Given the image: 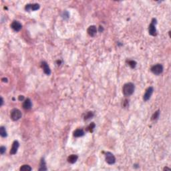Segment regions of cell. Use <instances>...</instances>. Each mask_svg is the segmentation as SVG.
Here are the masks:
<instances>
[{"label": "cell", "instance_id": "cell-15", "mask_svg": "<svg viewBox=\"0 0 171 171\" xmlns=\"http://www.w3.org/2000/svg\"><path fill=\"white\" fill-rule=\"evenodd\" d=\"M46 170L47 167L45 160H44V159H42L41 162H40V166H39V171H46Z\"/></svg>", "mask_w": 171, "mask_h": 171}, {"label": "cell", "instance_id": "cell-21", "mask_svg": "<svg viewBox=\"0 0 171 171\" xmlns=\"http://www.w3.org/2000/svg\"><path fill=\"white\" fill-rule=\"evenodd\" d=\"M94 128H95V124L94 123V122H92L90 124V126H88V130L90 131V132H93V130L94 129Z\"/></svg>", "mask_w": 171, "mask_h": 171}, {"label": "cell", "instance_id": "cell-6", "mask_svg": "<svg viewBox=\"0 0 171 171\" xmlns=\"http://www.w3.org/2000/svg\"><path fill=\"white\" fill-rule=\"evenodd\" d=\"M153 92H154V88H152V86L147 88V90H146V92H145V94H144V96H143V100L144 101H148L150 98V97H151Z\"/></svg>", "mask_w": 171, "mask_h": 171}, {"label": "cell", "instance_id": "cell-13", "mask_svg": "<svg viewBox=\"0 0 171 171\" xmlns=\"http://www.w3.org/2000/svg\"><path fill=\"white\" fill-rule=\"evenodd\" d=\"M78 159V155H76V154H71L68 158V162H70V163H71V164H73V163H75L77 161Z\"/></svg>", "mask_w": 171, "mask_h": 171}, {"label": "cell", "instance_id": "cell-8", "mask_svg": "<svg viewBox=\"0 0 171 171\" xmlns=\"http://www.w3.org/2000/svg\"><path fill=\"white\" fill-rule=\"evenodd\" d=\"M11 27L15 32H19L22 28V25L18 21H13L11 24Z\"/></svg>", "mask_w": 171, "mask_h": 171}, {"label": "cell", "instance_id": "cell-26", "mask_svg": "<svg viewBox=\"0 0 171 171\" xmlns=\"http://www.w3.org/2000/svg\"><path fill=\"white\" fill-rule=\"evenodd\" d=\"M164 171H171V169H170V168H168V167H164Z\"/></svg>", "mask_w": 171, "mask_h": 171}, {"label": "cell", "instance_id": "cell-27", "mask_svg": "<svg viewBox=\"0 0 171 171\" xmlns=\"http://www.w3.org/2000/svg\"><path fill=\"white\" fill-rule=\"evenodd\" d=\"M104 30V29H103L102 26H100V29H99V31H100V32H102Z\"/></svg>", "mask_w": 171, "mask_h": 171}, {"label": "cell", "instance_id": "cell-19", "mask_svg": "<svg viewBox=\"0 0 171 171\" xmlns=\"http://www.w3.org/2000/svg\"><path fill=\"white\" fill-rule=\"evenodd\" d=\"M127 63L131 68H134L136 66V62L134 60H128Z\"/></svg>", "mask_w": 171, "mask_h": 171}, {"label": "cell", "instance_id": "cell-9", "mask_svg": "<svg viewBox=\"0 0 171 171\" xmlns=\"http://www.w3.org/2000/svg\"><path fill=\"white\" fill-rule=\"evenodd\" d=\"M40 5L38 3H33V4H27L25 5V10L29 12V10H32V11H36L39 9Z\"/></svg>", "mask_w": 171, "mask_h": 171}, {"label": "cell", "instance_id": "cell-20", "mask_svg": "<svg viewBox=\"0 0 171 171\" xmlns=\"http://www.w3.org/2000/svg\"><path fill=\"white\" fill-rule=\"evenodd\" d=\"M94 116V113L92 112H88L86 114L85 117H84V120H87L90 118H92Z\"/></svg>", "mask_w": 171, "mask_h": 171}, {"label": "cell", "instance_id": "cell-5", "mask_svg": "<svg viewBox=\"0 0 171 171\" xmlns=\"http://www.w3.org/2000/svg\"><path fill=\"white\" fill-rule=\"evenodd\" d=\"M105 160L108 164H113L116 162V158L114 155L110 152H107L105 154Z\"/></svg>", "mask_w": 171, "mask_h": 171}, {"label": "cell", "instance_id": "cell-3", "mask_svg": "<svg viewBox=\"0 0 171 171\" xmlns=\"http://www.w3.org/2000/svg\"><path fill=\"white\" fill-rule=\"evenodd\" d=\"M156 24H157V20L155 18H153L152 20L151 24H150L148 27V32L149 34L152 36H157V29H156Z\"/></svg>", "mask_w": 171, "mask_h": 171}, {"label": "cell", "instance_id": "cell-14", "mask_svg": "<svg viewBox=\"0 0 171 171\" xmlns=\"http://www.w3.org/2000/svg\"><path fill=\"white\" fill-rule=\"evenodd\" d=\"M84 131L82 129H76L74 132H73V136L75 137H81L83 136L84 135Z\"/></svg>", "mask_w": 171, "mask_h": 171}, {"label": "cell", "instance_id": "cell-7", "mask_svg": "<svg viewBox=\"0 0 171 171\" xmlns=\"http://www.w3.org/2000/svg\"><path fill=\"white\" fill-rule=\"evenodd\" d=\"M19 147H20V143L17 140H15L14 142H13L12 147L10 150V154L12 155H13V154H15L17 153V150L19 148Z\"/></svg>", "mask_w": 171, "mask_h": 171}, {"label": "cell", "instance_id": "cell-2", "mask_svg": "<svg viewBox=\"0 0 171 171\" xmlns=\"http://www.w3.org/2000/svg\"><path fill=\"white\" fill-rule=\"evenodd\" d=\"M22 114L21 112L19 109L17 108H14L11 111L10 113V117L12 118V120L13 121H17V120H20V118H22Z\"/></svg>", "mask_w": 171, "mask_h": 171}, {"label": "cell", "instance_id": "cell-25", "mask_svg": "<svg viewBox=\"0 0 171 171\" xmlns=\"http://www.w3.org/2000/svg\"><path fill=\"white\" fill-rule=\"evenodd\" d=\"M1 80H2V82H7V78H3L1 79Z\"/></svg>", "mask_w": 171, "mask_h": 171}, {"label": "cell", "instance_id": "cell-22", "mask_svg": "<svg viewBox=\"0 0 171 171\" xmlns=\"http://www.w3.org/2000/svg\"><path fill=\"white\" fill-rule=\"evenodd\" d=\"M5 151H6V148H5V147L1 146V147H0V153H1V154H2V155L3 154H4Z\"/></svg>", "mask_w": 171, "mask_h": 171}, {"label": "cell", "instance_id": "cell-4", "mask_svg": "<svg viewBox=\"0 0 171 171\" xmlns=\"http://www.w3.org/2000/svg\"><path fill=\"white\" fill-rule=\"evenodd\" d=\"M163 70H164L163 66L160 64H157L156 65H154V66L152 67L151 69H150L152 72L154 73V74H155V75H157V76L160 75V73H162Z\"/></svg>", "mask_w": 171, "mask_h": 171}, {"label": "cell", "instance_id": "cell-16", "mask_svg": "<svg viewBox=\"0 0 171 171\" xmlns=\"http://www.w3.org/2000/svg\"><path fill=\"white\" fill-rule=\"evenodd\" d=\"M0 135L1 136V137H3V138H5L7 136V131H6V129L4 126L0 127Z\"/></svg>", "mask_w": 171, "mask_h": 171}, {"label": "cell", "instance_id": "cell-17", "mask_svg": "<svg viewBox=\"0 0 171 171\" xmlns=\"http://www.w3.org/2000/svg\"><path fill=\"white\" fill-rule=\"evenodd\" d=\"M20 170L21 171H32V168L29 165H27V164H25V165H23L20 167Z\"/></svg>", "mask_w": 171, "mask_h": 171}, {"label": "cell", "instance_id": "cell-18", "mask_svg": "<svg viewBox=\"0 0 171 171\" xmlns=\"http://www.w3.org/2000/svg\"><path fill=\"white\" fill-rule=\"evenodd\" d=\"M159 116H160V111L159 110H157V112L153 114V115L152 116V120H157L159 118Z\"/></svg>", "mask_w": 171, "mask_h": 171}, {"label": "cell", "instance_id": "cell-1", "mask_svg": "<svg viewBox=\"0 0 171 171\" xmlns=\"http://www.w3.org/2000/svg\"><path fill=\"white\" fill-rule=\"evenodd\" d=\"M135 90V86L134 84L131 83V82H128V83L125 84L123 86L122 88V92L123 94L124 95V96L128 97L131 96L134 93Z\"/></svg>", "mask_w": 171, "mask_h": 171}, {"label": "cell", "instance_id": "cell-12", "mask_svg": "<svg viewBox=\"0 0 171 171\" xmlns=\"http://www.w3.org/2000/svg\"><path fill=\"white\" fill-rule=\"evenodd\" d=\"M32 101L29 98H27L24 100V104H23V108H24L25 110H29L32 108Z\"/></svg>", "mask_w": 171, "mask_h": 171}, {"label": "cell", "instance_id": "cell-11", "mask_svg": "<svg viewBox=\"0 0 171 171\" xmlns=\"http://www.w3.org/2000/svg\"><path fill=\"white\" fill-rule=\"evenodd\" d=\"M42 68H43L44 73H46V74H47V75H50V73H51V70L49 68L48 64H47V62H46V61H42Z\"/></svg>", "mask_w": 171, "mask_h": 171}, {"label": "cell", "instance_id": "cell-24", "mask_svg": "<svg viewBox=\"0 0 171 171\" xmlns=\"http://www.w3.org/2000/svg\"><path fill=\"white\" fill-rule=\"evenodd\" d=\"M3 102H4V101H3V99L2 97H1V105H0L1 106H2L3 105Z\"/></svg>", "mask_w": 171, "mask_h": 171}, {"label": "cell", "instance_id": "cell-23", "mask_svg": "<svg viewBox=\"0 0 171 171\" xmlns=\"http://www.w3.org/2000/svg\"><path fill=\"white\" fill-rule=\"evenodd\" d=\"M18 99H19V100H20V101H23V100H24V96H22V95L19 96Z\"/></svg>", "mask_w": 171, "mask_h": 171}, {"label": "cell", "instance_id": "cell-10", "mask_svg": "<svg viewBox=\"0 0 171 171\" xmlns=\"http://www.w3.org/2000/svg\"><path fill=\"white\" fill-rule=\"evenodd\" d=\"M87 32L89 36L94 37L97 33V28L95 25H90L87 29Z\"/></svg>", "mask_w": 171, "mask_h": 171}]
</instances>
